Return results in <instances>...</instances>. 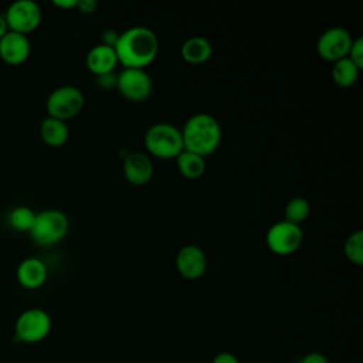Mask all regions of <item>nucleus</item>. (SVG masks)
Listing matches in <instances>:
<instances>
[{
    "label": "nucleus",
    "mask_w": 363,
    "mask_h": 363,
    "mask_svg": "<svg viewBox=\"0 0 363 363\" xmlns=\"http://www.w3.org/2000/svg\"><path fill=\"white\" fill-rule=\"evenodd\" d=\"M113 48L123 68L145 69L157 57L159 38L150 28L136 26L121 33Z\"/></svg>",
    "instance_id": "nucleus-1"
},
{
    "label": "nucleus",
    "mask_w": 363,
    "mask_h": 363,
    "mask_svg": "<svg viewBox=\"0 0 363 363\" xmlns=\"http://www.w3.org/2000/svg\"><path fill=\"white\" fill-rule=\"evenodd\" d=\"M180 130L184 150L203 157L216 152L221 142L220 122L206 112L191 115Z\"/></svg>",
    "instance_id": "nucleus-2"
},
{
    "label": "nucleus",
    "mask_w": 363,
    "mask_h": 363,
    "mask_svg": "<svg viewBox=\"0 0 363 363\" xmlns=\"http://www.w3.org/2000/svg\"><path fill=\"white\" fill-rule=\"evenodd\" d=\"M143 145L150 156L163 160L176 159L184 150L182 130L169 122H157L149 126L143 136Z\"/></svg>",
    "instance_id": "nucleus-3"
},
{
    "label": "nucleus",
    "mask_w": 363,
    "mask_h": 363,
    "mask_svg": "<svg viewBox=\"0 0 363 363\" xmlns=\"http://www.w3.org/2000/svg\"><path fill=\"white\" fill-rule=\"evenodd\" d=\"M69 230V220L65 213L55 208L35 213V220L28 231L38 245H54L65 238Z\"/></svg>",
    "instance_id": "nucleus-4"
},
{
    "label": "nucleus",
    "mask_w": 363,
    "mask_h": 363,
    "mask_svg": "<svg viewBox=\"0 0 363 363\" xmlns=\"http://www.w3.org/2000/svg\"><path fill=\"white\" fill-rule=\"evenodd\" d=\"M85 105L84 92L74 85H62L51 91L47 98L45 109L48 116L67 122L81 113Z\"/></svg>",
    "instance_id": "nucleus-5"
},
{
    "label": "nucleus",
    "mask_w": 363,
    "mask_h": 363,
    "mask_svg": "<svg viewBox=\"0 0 363 363\" xmlns=\"http://www.w3.org/2000/svg\"><path fill=\"white\" fill-rule=\"evenodd\" d=\"M51 316L41 308H28L23 311L14 323V337L24 343H37L44 340L51 330Z\"/></svg>",
    "instance_id": "nucleus-6"
},
{
    "label": "nucleus",
    "mask_w": 363,
    "mask_h": 363,
    "mask_svg": "<svg viewBox=\"0 0 363 363\" xmlns=\"http://www.w3.org/2000/svg\"><path fill=\"white\" fill-rule=\"evenodd\" d=\"M303 233L299 225L285 220L274 223L265 235L267 245L271 252L277 255H291L302 244Z\"/></svg>",
    "instance_id": "nucleus-7"
},
{
    "label": "nucleus",
    "mask_w": 363,
    "mask_h": 363,
    "mask_svg": "<svg viewBox=\"0 0 363 363\" xmlns=\"http://www.w3.org/2000/svg\"><path fill=\"white\" fill-rule=\"evenodd\" d=\"M41 7L34 0H16L10 3L4 13L9 30L28 34L41 23Z\"/></svg>",
    "instance_id": "nucleus-8"
},
{
    "label": "nucleus",
    "mask_w": 363,
    "mask_h": 363,
    "mask_svg": "<svg viewBox=\"0 0 363 363\" xmlns=\"http://www.w3.org/2000/svg\"><path fill=\"white\" fill-rule=\"evenodd\" d=\"M119 94L130 102L146 101L153 89L150 75L140 68H123L116 77Z\"/></svg>",
    "instance_id": "nucleus-9"
},
{
    "label": "nucleus",
    "mask_w": 363,
    "mask_h": 363,
    "mask_svg": "<svg viewBox=\"0 0 363 363\" xmlns=\"http://www.w3.org/2000/svg\"><path fill=\"white\" fill-rule=\"evenodd\" d=\"M352 34L343 27H330L325 30L316 43L319 57L329 62L346 58L352 47Z\"/></svg>",
    "instance_id": "nucleus-10"
},
{
    "label": "nucleus",
    "mask_w": 363,
    "mask_h": 363,
    "mask_svg": "<svg viewBox=\"0 0 363 363\" xmlns=\"http://www.w3.org/2000/svg\"><path fill=\"white\" fill-rule=\"evenodd\" d=\"M176 269L184 279H199L207 269L206 252L193 244L184 245L177 251Z\"/></svg>",
    "instance_id": "nucleus-11"
},
{
    "label": "nucleus",
    "mask_w": 363,
    "mask_h": 363,
    "mask_svg": "<svg viewBox=\"0 0 363 363\" xmlns=\"http://www.w3.org/2000/svg\"><path fill=\"white\" fill-rule=\"evenodd\" d=\"M125 179L133 186H145L153 177V162L143 152H132L125 156L122 164Z\"/></svg>",
    "instance_id": "nucleus-12"
},
{
    "label": "nucleus",
    "mask_w": 363,
    "mask_h": 363,
    "mask_svg": "<svg viewBox=\"0 0 363 363\" xmlns=\"http://www.w3.org/2000/svg\"><path fill=\"white\" fill-rule=\"evenodd\" d=\"M31 52V43L26 34L9 30L0 38V58L11 65L24 62Z\"/></svg>",
    "instance_id": "nucleus-13"
},
{
    "label": "nucleus",
    "mask_w": 363,
    "mask_h": 363,
    "mask_svg": "<svg viewBox=\"0 0 363 363\" xmlns=\"http://www.w3.org/2000/svg\"><path fill=\"white\" fill-rule=\"evenodd\" d=\"M85 64L89 72H92L96 77H104V75L112 74L119 62H118V57L113 47L105 45V44H96L88 51Z\"/></svg>",
    "instance_id": "nucleus-14"
},
{
    "label": "nucleus",
    "mask_w": 363,
    "mask_h": 363,
    "mask_svg": "<svg viewBox=\"0 0 363 363\" xmlns=\"http://www.w3.org/2000/svg\"><path fill=\"white\" fill-rule=\"evenodd\" d=\"M16 277L21 286L27 289H35L47 281L48 269L43 259L37 257H28L17 265Z\"/></svg>",
    "instance_id": "nucleus-15"
},
{
    "label": "nucleus",
    "mask_w": 363,
    "mask_h": 363,
    "mask_svg": "<svg viewBox=\"0 0 363 363\" xmlns=\"http://www.w3.org/2000/svg\"><path fill=\"white\" fill-rule=\"evenodd\" d=\"M182 58L189 64H203L208 61L213 55V45L211 43L200 35H194L187 38L182 48H180Z\"/></svg>",
    "instance_id": "nucleus-16"
},
{
    "label": "nucleus",
    "mask_w": 363,
    "mask_h": 363,
    "mask_svg": "<svg viewBox=\"0 0 363 363\" xmlns=\"http://www.w3.org/2000/svg\"><path fill=\"white\" fill-rule=\"evenodd\" d=\"M40 136L48 146L60 147L67 143L69 138V128L64 121L45 116L40 125Z\"/></svg>",
    "instance_id": "nucleus-17"
},
{
    "label": "nucleus",
    "mask_w": 363,
    "mask_h": 363,
    "mask_svg": "<svg viewBox=\"0 0 363 363\" xmlns=\"http://www.w3.org/2000/svg\"><path fill=\"white\" fill-rule=\"evenodd\" d=\"M174 160L179 173L186 179H199L206 172V157L189 150H183Z\"/></svg>",
    "instance_id": "nucleus-18"
},
{
    "label": "nucleus",
    "mask_w": 363,
    "mask_h": 363,
    "mask_svg": "<svg viewBox=\"0 0 363 363\" xmlns=\"http://www.w3.org/2000/svg\"><path fill=\"white\" fill-rule=\"evenodd\" d=\"M360 69L346 57L336 62L332 67V79L340 88H349L356 84L359 79Z\"/></svg>",
    "instance_id": "nucleus-19"
},
{
    "label": "nucleus",
    "mask_w": 363,
    "mask_h": 363,
    "mask_svg": "<svg viewBox=\"0 0 363 363\" xmlns=\"http://www.w3.org/2000/svg\"><path fill=\"white\" fill-rule=\"evenodd\" d=\"M35 220V213L28 206H17L7 216L9 225L17 231H30Z\"/></svg>",
    "instance_id": "nucleus-20"
},
{
    "label": "nucleus",
    "mask_w": 363,
    "mask_h": 363,
    "mask_svg": "<svg viewBox=\"0 0 363 363\" xmlns=\"http://www.w3.org/2000/svg\"><path fill=\"white\" fill-rule=\"evenodd\" d=\"M311 213V204L305 197H292L285 206V221L299 225Z\"/></svg>",
    "instance_id": "nucleus-21"
},
{
    "label": "nucleus",
    "mask_w": 363,
    "mask_h": 363,
    "mask_svg": "<svg viewBox=\"0 0 363 363\" xmlns=\"http://www.w3.org/2000/svg\"><path fill=\"white\" fill-rule=\"evenodd\" d=\"M345 255L356 265L363 264V231L357 230L352 233L345 241Z\"/></svg>",
    "instance_id": "nucleus-22"
},
{
    "label": "nucleus",
    "mask_w": 363,
    "mask_h": 363,
    "mask_svg": "<svg viewBox=\"0 0 363 363\" xmlns=\"http://www.w3.org/2000/svg\"><path fill=\"white\" fill-rule=\"evenodd\" d=\"M347 58L362 71L363 69V38H356L352 43Z\"/></svg>",
    "instance_id": "nucleus-23"
},
{
    "label": "nucleus",
    "mask_w": 363,
    "mask_h": 363,
    "mask_svg": "<svg viewBox=\"0 0 363 363\" xmlns=\"http://www.w3.org/2000/svg\"><path fill=\"white\" fill-rule=\"evenodd\" d=\"M82 14H92L98 9V3L95 0H77V7Z\"/></svg>",
    "instance_id": "nucleus-24"
},
{
    "label": "nucleus",
    "mask_w": 363,
    "mask_h": 363,
    "mask_svg": "<svg viewBox=\"0 0 363 363\" xmlns=\"http://www.w3.org/2000/svg\"><path fill=\"white\" fill-rule=\"evenodd\" d=\"M299 363H330L329 359L320 353V352H311V353H306L301 360Z\"/></svg>",
    "instance_id": "nucleus-25"
},
{
    "label": "nucleus",
    "mask_w": 363,
    "mask_h": 363,
    "mask_svg": "<svg viewBox=\"0 0 363 363\" xmlns=\"http://www.w3.org/2000/svg\"><path fill=\"white\" fill-rule=\"evenodd\" d=\"M211 363H241V362H240V359H238L234 353H231V352H220V353H217V354L213 357Z\"/></svg>",
    "instance_id": "nucleus-26"
},
{
    "label": "nucleus",
    "mask_w": 363,
    "mask_h": 363,
    "mask_svg": "<svg viewBox=\"0 0 363 363\" xmlns=\"http://www.w3.org/2000/svg\"><path fill=\"white\" fill-rule=\"evenodd\" d=\"M52 4L64 10H71L77 7V0H52Z\"/></svg>",
    "instance_id": "nucleus-27"
},
{
    "label": "nucleus",
    "mask_w": 363,
    "mask_h": 363,
    "mask_svg": "<svg viewBox=\"0 0 363 363\" xmlns=\"http://www.w3.org/2000/svg\"><path fill=\"white\" fill-rule=\"evenodd\" d=\"M9 31V26H7V21L4 18V14L0 13V38Z\"/></svg>",
    "instance_id": "nucleus-28"
}]
</instances>
